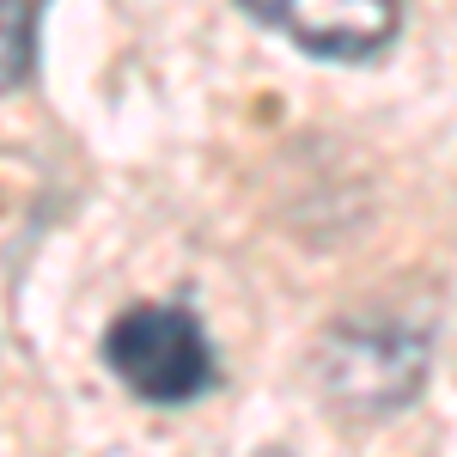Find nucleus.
I'll list each match as a JSON object with an SVG mask.
<instances>
[{"label": "nucleus", "instance_id": "1", "mask_svg": "<svg viewBox=\"0 0 457 457\" xmlns=\"http://www.w3.org/2000/svg\"><path fill=\"white\" fill-rule=\"evenodd\" d=\"M427 360H433V336L421 323L348 317L317 348V385H323V403L342 409L348 421H385L421 396Z\"/></svg>", "mask_w": 457, "mask_h": 457}, {"label": "nucleus", "instance_id": "2", "mask_svg": "<svg viewBox=\"0 0 457 457\" xmlns=\"http://www.w3.org/2000/svg\"><path fill=\"white\" fill-rule=\"evenodd\" d=\"M104 366L141 403H195L220 385L208 329L183 305H129L104 329Z\"/></svg>", "mask_w": 457, "mask_h": 457}, {"label": "nucleus", "instance_id": "3", "mask_svg": "<svg viewBox=\"0 0 457 457\" xmlns=\"http://www.w3.org/2000/svg\"><path fill=\"white\" fill-rule=\"evenodd\" d=\"M238 6L317 62H372L403 25V0H238Z\"/></svg>", "mask_w": 457, "mask_h": 457}, {"label": "nucleus", "instance_id": "4", "mask_svg": "<svg viewBox=\"0 0 457 457\" xmlns=\"http://www.w3.org/2000/svg\"><path fill=\"white\" fill-rule=\"evenodd\" d=\"M37 6L43 0H0V92H19L37 68Z\"/></svg>", "mask_w": 457, "mask_h": 457}]
</instances>
